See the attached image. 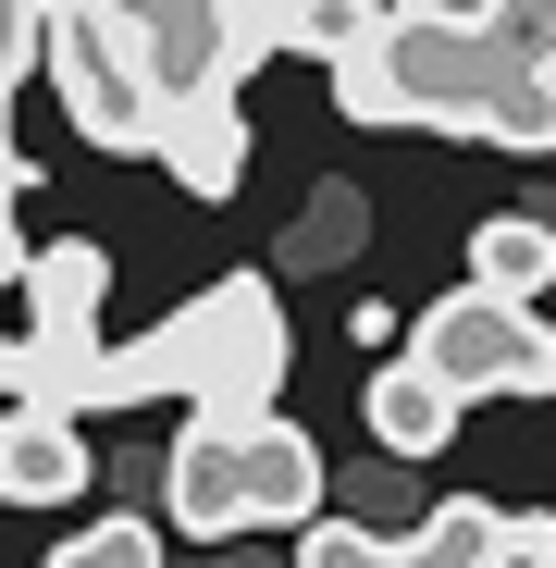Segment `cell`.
<instances>
[{"instance_id":"cell-3","label":"cell","mask_w":556,"mask_h":568,"mask_svg":"<svg viewBox=\"0 0 556 568\" xmlns=\"http://www.w3.org/2000/svg\"><path fill=\"white\" fill-rule=\"evenodd\" d=\"M396 358H421L457 408L471 396H556V322L532 297H483V284H445Z\"/></svg>"},{"instance_id":"cell-14","label":"cell","mask_w":556,"mask_h":568,"mask_svg":"<svg viewBox=\"0 0 556 568\" xmlns=\"http://www.w3.org/2000/svg\"><path fill=\"white\" fill-rule=\"evenodd\" d=\"M507 568H556V507H532V519H507Z\"/></svg>"},{"instance_id":"cell-7","label":"cell","mask_w":556,"mask_h":568,"mask_svg":"<svg viewBox=\"0 0 556 568\" xmlns=\"http://www.w3.org/2000/svg\"><path fill=\"white\" fill-rule=\"evenodd\" d=\"M358 408H371V445H384V457H445V445H457V396L433 384L421 358H396V346L371 358Z\"/></svg>"},{"instance_id":"cell-4","label":"cell","mask_w":556,"mask_h":568,"mask_svg":"<svg viewBox=\"0 0 556 568\" xmlns=\"http://www.w3.org/2000/svg\"><path fill=\"white\" fill-rule=\"evenodd\" d=\"M235 495H247V531H297V519H322V445H310L285 408L235 420Z\"/></svg>"},{"instance_id":"cell-10","label":"cell","mask_w":556,"mask_h":568,"mask_svg":"<svg viewBox=\"0 0 556 568\" xmlns=\"http://www.w3.org/2000/svg\"><path fill=\"white\" fill-rule=\"evenodd\" d=\"M50 568H173V556H161V531H149V519H87Z\"/></svg>"},{"instance_id":"cell-8","label":"cell","mask_w":556,"mask_h":568,"mask_svg":"<svg viewBox=\"0 0 556 568\" xmlns=\"http://www.w3.org/2000/svg\"><path fill=\"white\" fill-rule=\"evenodd\" d=\"M471 284H483V297H544V284H556V223L544 211H495L471 235Z\"/></svg>"},{"instance_id":"cell-13","label":"cell","mask_w":556,"mask_h":568,"mask_svg":"<svg viewBox=\"0 0 556 568\" xmlns=\"http://www.w3.org/2000/svg\"><path fill=\"white\" fill-rule=\"evenodd\" d=\"M358 235H371V211H358L346 185H334V199H322V211L297 223V247H285V260H358Z\"/></svg>"},{"instance_id":"cell-1","label":"cell","mask_w":556,"mask_h":568,"mask_svg":"<svg viewBox=\"0 0 556 568\" xmlns=\"http://www.w3.org/2000/svg\"><path fill=\"white\" fill-rule=\"evenodd\" d=\"M334 112L346 124H433L483 149H556V74L519 62L483 13L445 0H396L371 38L334 50Z\"/></svg>"},{"instance_id":"cell-2","label":"cell","mask_w":556,"mask_h":568,"mask_svg":"<svg viewBox=\"0 0 556 568\" xmlns=\"http://www.w3.org/2000/svg\"><path fill=\"white\" fill-rule=\"evenodd\" d=\"M285 358H297V334H285L272 272H223V284H199L161 334L87 358L74 420H87V408H124V396H185V408H211V420H260L272 384H285Z\"/></svg>"},{"instance_id":"cell-12","label":"cell","mask_w":556,"mask_h":568,"mask_svg":"<svg viewBox=\"0 0 556 568\" xmlns=\"http://www.w3.org/2000/svg\"><path fill=\"white\" fill-rule=\"evenodd\" d=\"M471 13H483L519 62H544V74H556V0H471Z\"/></svg>"},{"instance_id":"cell-5","label":"cell","mask_w":556,"mask_h":568,"mask_svg":"<svg viewBox=\"0 0 556 568\" xmlns=\"http://www.w3.org/2000/svg\"><path fill=\"white\" fill-rule=\"evenodd\" d=\"M161 507H173V531H199V544H235V531H247V495H235V420L185 408L173 469H161Z\"/></svg>"},{"instance_id":"cell-6","label":"cell","mask_w":556,"mask_h":568,"mask_svg":"<svg viewBox=\"0 0 556 568\" xmlns=\"http://www.w3.org/2000/svg\"><path fill=\"white\" fill-rule=\"evenodd\" d=\"M100 469H87V433L62 408H0V495L13 507H74Z\"/></svg>"},{"instance_id":"cell-11","label":"cell","mask_w":556,"mask_h":568,"mask_svg":"<svg viewBox=\"0 0 556 568\" xmlns=\"http://www.w3.org/2000/svg\"><path fill=\"white\" fill-rule=\"evenodd\" d=\"M297 568H396V544L358 519H297Z\"/></svg>"},{"instance_id":"cell-9","label":"cell","mask_w":556,"mask_h":568,"mask_svg":"<svg viewBox=\"0 0 556 568\" xmlns=\"http://www.w3.org/2000/svg\"><path fill=\"white\" fill-rule=\"evenodd\" d=\"M396 568H507V507H483V495H445L408 544H396Z\"/></svg>"}]
</instances>
